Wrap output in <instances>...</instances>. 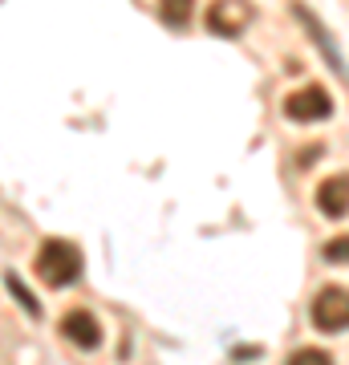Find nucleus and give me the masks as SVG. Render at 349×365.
Listing matches in <instances>:
<instances>
[{"instance_id": "1", "label": "nucleus", "mask_w": 349, "mask_h": 365, "mask_svg": "<svg viewBox=\"0 0 349 365\" xmlns=\"http://www.w3.org/2000/svg\"><path fill=\"white\" fill-rule=\"evenodd\" d=\"M33 268H37V280H45L49 288H69L81 280L86 260H81L78 244H69V240H45Z\"/></svg>"}, {"instance_id": "2", "label": "nucleus", "mask_w": 349, "mask_h": 365, "mask_svg": "<svg viewBox=\"0 0 349 365\" xmlns=\"http://www.w3.org/2000/svg\"><path fill=\"white\" fill-rule=\"evenodd\" d=\"M313 325L321 333H345L349 325V292L341 284H329L313 300Z\"/></svg>"}, {"instance_id": "3", "label": "nucleus", "mask_w": 349, "mask_h": 365, "mask_svg": "<svg viewBox=\"0 0 349 365\" xmlns=\"http://www.w3.org/2000/svg\"><path fill=\"white\" fill-rule=\"evenodd\" d=\"M203 21L216 37H240L248 29V21H252V4L248 0H216Z\"/></svg>"}, {"instance_id": "4", "label": "nucleus", "mask_w": 349, "mask_h": 365, "mask_svg": "<svg viewBox=\"0 0 349 365\" xmlns=\"http://www.w3.org/2000/svg\"><path fill=\"white\" fill-rule=\"evenodd\" d=\"M285 114L293 118V122H325V118L333 114V98H329L321 86H305V90L288 93Z\"/></svg>"}, {"instance_id": "5", "label": "nucleus", "mask_w": 349, "mask_h": 365, "mask_svg": "<svg viewBox=\"0 0 349 365\" xmlns=\"http://www.w3.org/2000/svg\"><path fill=\"white\" fill-rule=\"evenodd\" d=\"M61 337L69 345H78V349H98L102 345V325H98V317L86 313V309H69L61 317Z\"/></svg>"}, {"instance_id": "6", "label": "nucleus", "mask_w": 349, "mask_h": 365, "mask_svg": "<svg viewBox=\"0 0 349 365\" xmlns=\"http://www.w3.org/2000/svg\"><path fill=\"white\" fill-rule=\"evenodd\" d=\"M317 207H321V215H329V220H345L349 211V179L337 170V175H329V179L317 187Z\"/></svg>"}, {"instance_id": "7", "label": "nucleus", "mask_w": 349, "mask_h": 365, "mask_svg": "<svg viewBox=\"0 0 349 365\" xmlns=\"http://www.w3.org/2000/svg\"><path fill=\"white\" fill-rule=\"evenodd\" d=\"M293 13H297V21H300V25H305V29L313 33V41L321 45V53L329 57V61H333V69H337V73H345V61H341V53H337V41L329 37V29H325L321 21H317V16H313L309 9H305V4H297Z\"/></svg>"}, {"instance_id": "8", "label": "nucleus", "mask_w": 349, "mask_h": 365, "mask_svg": "<svg viewBox=\"0 0 349 365\" xmlns=\"http://www.w3.org/2000/svg\"><path fill=\"white\" fill-rule=\"evenodd\" d=\"M158 13H163V25L187 29L195 16V0H158Z\"/></svg>"}, {"instance_id": "9", "label": "nucleus", "mask_w": 349, "mask_h": 365, "mask_svg": "<svg viewBox=\"0 0 349 365\" xmlns=\"http://www.w3.org/2000/svg\"><path fill=\"white\" fill-rule=\"evenodd\" d=\"M4 284H9V292H13L16 300H21V309H25L29 317H41V304H37V297L29 292L25 284H21V276L16 272H4Z\"/></svg>"}, {"instance_id": "10", "label": "nucleus", "mask_w": 349, "mask_h": 365, "mask_svg": "<svg viewBox=\"0 0 349 365\" xmlns=\"http://www.w3.org/2000/svg\"><path fill=\"white\" fill-rule=\"evenodd\" d=\"M288 365H333V357L325 349H300V353L288 357Z\"/></svg>"}, {"instance_id": "11", "label": "nucleus", "mask_w": 349, "mask_h": 365, "mask_svg": "<svg viewBox=\"0 0 349 365\" xmlns=\"http://www.w3.org/2000/svg\"><path fill=\"white\" fill-rule=\"evenodd\" d=\"M325 260H337V264L345 260V235H337L333 244H329V248H325Z\"/></svg>"}]
</instances>
